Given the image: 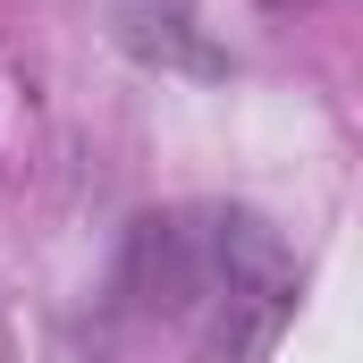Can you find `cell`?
Wrapping results in <instances>:
<instances>
[{
    "label": "cell",
    "instance_id": "obj_1",
    "mask_svg": "<svg viewBox=\"0 0 363 363\" xmlns=\"http://www.w3.org/2000/svg\"><path fill=\"white\" fill-rule=\"evenodd\" d=\"M161 254H169V313L194 330V347L211 363H237L245 347H262L296 296V279L279 262V245L262 237V220H203V228H161Z\"/></svg>",
    "mask_w": 363,
    "mask_h": 363
}]
</instances>
